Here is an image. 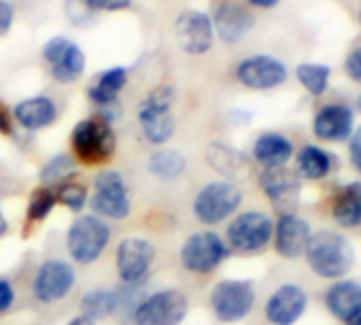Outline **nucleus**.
<instances>
[{"label": "nucleus", "instance_id": "nucleus-1", "mask_svg": "<svg viewBox=\"0 0 361 325\" xmlns=\"http://www.w3.org/2000/svg\"><path fill=\"white\" fill-rule=\"evenodd\" d=\"M304 255L310 270L323 278H340L348 274L355 264V251L350 243L329 230L312 234Z\"/></svg>", "mask_w": 361, "mask_h": 325}, {"label": "nucleus", "instance_id": "nucleus-2", "mask_svg": "<svg viewBox=\"0 0 361 325\" xmlns=\"http://www.w3.org/2000/svg\"><path fill=\"white\" fill-rule=\"evenodd\" d=\"M71 145L79 161L87 166H100L113 157L117 142L111 123L102 117H92L73 128Z\"/></svg>", "mask_w": 361, "mask_h": 325}, {"label": "nucleus", "instance_id": "nucleus-3", "mask_svg": "<svg viewBox=\"0 0 361 325\" xmlns=\"http://www.w3.org/2000/svg\"><path fill=\"white\" fill-rule=\"evenodd\" d=\"M174 90L170 85L155 87L138 109V121L145 138L151 145H164L172 138L176 121L172 115Z\"/></svg>", "mask_w": 361, "mask_h": 325}, {"label": "nucleus", "instance_id": "nucleus-4", "mask_svg": "<svg viewBox=\"0 0 361 325\" xmlns=\"http://www.w3.org/2000/svg\"><path fill=\"white\" fill-rule=\"evenodd\" d=\"M109 223L98 215H83L71 226L66 234V249L77 264H94L109 247Z\"/></svg>", "mask_w": 361, "mask_h": 325}, {"label": "nucleus", "instance_id": "nucleus-5", "mask_svg": "<svg viewBox=\"0 0 361 325\" xmlns=\"http://www.w3.org/2000/svg\"><path fill=\"white\" fill-rule=\"evenodd\" d=\"M188 295L178 289L155 291L134 308V325H180L188 314Z\"/></svg>", "mask_w": 361, "mask_h": 325}, {"label": "nucleus", "instance_id": "nucleus-6", "mask_svg": "<svg viewBox=\"0 0 361 325\" xmlns=\"http://www.w3.org/2000/svg\"><path fill=\"white\" fill-rule=\"evenodd\" d=\"M243 202V192L232 181H215L200 190L194 202V213L198 221L207 226L221 223L226 217L238 211Z\"/></svg>", "mask_w": 361, "mask_h": 325}, {"label": "nucleus", "instance_id": "nucleus-7", "mask_svg": "<svg viewBox=\"0 0 361 325\" xmlns=\"http://www.w3.org/2000/svg\"><path fill=\"white\" fill-rule=\"evenodd\" d=\"M90 204L98 217L106 219H126L130 215V194L123 177L117 171H102L94 179V194Z\"/></svg>", "mask_w": 361, "mask_h": 325}, {"label": "nucleus", "instance_id": "nucleus-8", "mask_svg": "<svg viewBox=\"0 0 361 325\" xmlns=\"http://www.w3.org/2000/svg\"><path fill=\"white\" fill-rule=\"evenodd\" d=\"M255 304V289L251 281L228 278L213 287L211 306L219 321L234 323L245 319Z\"/></svg>", "mask_w": 361, "mask_h": 325}, {"label": "nucleus", "instance_id": "nucleus-9", "mask_svg": "<svg viewBox=\"0 0 361 325\" xmlns=\"http://www.w3.org/2000/svg\"><path fill=\"white\" fill-rule=\"evenodd\" d=\"M228 257V247L215 232H198L190 236L180 249V262L185 270L196 274H209L217 270Z\"/></svg>", "mask_w": 361, "mask_h": 325}, {"label": "nucleus", "instance_id": "nucleus-10", "mask_svg": "<svg viewBox=\"0 0 361 325\" xmlns=\"http://www.w3.org/2000/svg\"><path fill=\"white\" fill-rule=\"evenodd\" d=\"M274 234V226L268 215L259 211H249L238 215L228 228V240L236 251L257 253L262 251Z\"/></svg>", "mask_w": 361, "mask_h": 325}, {"label": "nucleus", "instance_id": "nucleus-11", "mask_svg": "<svg viewBox=\"0 0 361 325\" xmlns=\"http://www.w3.org/2000/svg\"><path fill=\"white\" fill-rule=\"evenodd\" d=\"M75 268L62 259H47L39 266L32 278V293L43 304L60 302L75 285Z\"/></svg>", "mask_w": 361, "mask_h": 325}, {"label": "nucleus", "instance_id": "nucleus-12", "mask_svg": "<svg viewBox=\"0 0 361 325\" xmlns=\"http://www.w3.org/2000/svg\"><path fill=\"white\" fill-rule=\"evenodd\" d=\"M174 37L178 47L190 56H202L213 47L215 28L207 13L188 9L176 18Z\"/></svg>", "mask_w": 361, "mask_h": 325}, {"label": "nucleus", "instance_id": "nucleus-13", "mask_svg": "<svg viewBox=\"0 0 361 325\" xmlns=\"http://www.w3.org/2000/svg\"><path fill=\"white\" fill-rule=\"evenodd\" d=\"M43 58L49 62L51 75L60 83H75L85 70V56L81 47L66 37H54L43 47Z\"/></svg>", "mask_w": 361, "mask_h": 325}, {"label": "nucleus", "instance_id": "nucleus-14", "mask_svg": "<svg viewBox=\"0 0 361 325\" xmlns=\"http://www.w3.org/2000/svg\"><path fill=\"white\" fill-rule=\"evenodd\" d=\"M155 262V247L145 238H126L117 247V274L126 285L140 283Z\"/></svg>", "mask_w": 361, "mask_h": 325}, {"label": "nucleus", "instance_id": "nucleus-15", "mask_svg": "<svg viewBox=\"0 0 361 325\" xmlns=\"http://www.w3.org/2000/svg\"><path fill=\"white\" fill-rule=\"evenodd\" d=\"M236 77L249 90H272L285 83L287 66L272 56H251L238 64Z\"/></svg>", "mask_w": 361, "mask_h": 325}, {"label": "nucleus", "instance_id": "nucleus-16", "mask_svg": "<svg viewBox=\"0 0 361 325\" xmlns=\"http://www.w3.org/2000/svg\"><path fill=\"white\" fill-rule=\"evenodd\" d=\"M211 22L219 39L228 45L240 43L255 26V18L240 5L232 3V0H226V3H221L215 9V16Z\"/></svg>", "mask_w": 361, "mask_h": 325}, {"label": "nucleus", "instance_id": "nucleus-17", "mask_svg": "<svg viewBox=\"0 0 361 325\" xmlns=\"http://www.w3.org/2000/svg\"><path fill=\"white\" fill-rule=\"evenodd\" d=\"M274 247L276 253L287 257V259H295L306 251V245L312 236L308 221H304L302 217L287 213L281 215L274 228Z\"/></svg>", "mask_w": 361, "mask_h": 325}, {"label": "nucleus", "instance_id": "nucleus-18", "mask_svg": "<svg viewBox=\"0 0 361 325\" xmlns=\"http://www.w3.org/2000/svg\"><path fill=\"white\" fill-rule=\"evenodd\" d=\"M353 111L346 104H325L312 119V132L327 142H342L353 134Z\"/></svg>", "mask_w": 361, "mask_h": 325}, {"label": "nucleus", "instance_id": "nucleus-19", "mask_svg": "<svg viewBox=\"0 0 361 325\" xmlns=\"http://www.w3.org/2000/svg\"><path fill=\"white\" fill-rule=\"evenodd\" d=\"M308 298L298 285L279 287L266 302V317L274 325H293L306 310Z\"/></svg>", "mask_w": 361, "mask_h": 325}, {"label": "nucleus", "instance_id": "nucleus-20", "mask_svg": "<svg viewBox=\"0 0 361 325\" xmlns=\"http://www.w3.org/2000/svg\"><path fill=\"white\" fill-rule=\"evenodd\" d=\"M259 185L264 190V194L274 202V207L281 211V215H287V204L293 207L298 200V192H300V179L295 173H291L289 168L281 166V168H266L259 177Z\"/></svg>", "mask_w": 361, "mask_h": 325}, {"label": "nucleus", "instance_id": "nucleus-21", "mask_svg": "<svg viewBox=\"0 0 361 325\" xmlns=\"http://www.w3.org/2000/svg\"><path fill=\"white\" fill-rule=\"evenodd\" d=\"M325 304L336 319L346 323L361 310V285L355 281H338L327 289Z\"/></svg>", "mask_w": 361, "mask_h": 325}, {"label": "nucleus", "instance_id": "nucleus-22", "mask_svg": "<svg viewBox=\"0 0 361 325\" xmlns=\"http://www.w3.org/2000/svg\"><path fill=\"white\" fill-rule=\"evenodd\" d=\"M293 155V145L289 138L276 132L262 134L253 145V157L264 168H281Z\"/></svg>", "mask_w": 361, "mask_h": 325}, {"label": "nucleus", "instance_id": "nucleus-23", "mask_svg": "<svg viewBox=\"0 0 361 325\" xmlns=\"http://www.w3.org/2000/svg\"><path fill=\"white\" fill-rule=\"evenodd\" d=\"M13 115L26 130H41V128L51 125L58 119V106L47 96H35V98L22 100L16 106Z\"/></svg>", "mask_w": 361, "mask_h": 325}, {"label": "nucleus", "instance_id": "nucleus-24", "mask_svg": "<svg viewBox=\"0 0 361 325\" xmlns=\"http://www.w3.org/2000/svg\"><path fill=\"white\" fill-rule=\"evenodd\" d=\"M331 217L342 228L361 226V183H348L334 196Z\"/></svg>", "mask_w": 361, "mask_h": 325}, {"label": "nucleus", "instance_id": "nucleus-25", "mask_svg": "<svg viewBox=\"0 0 361 325\" xmlns=\"http://www.w3.org/2000/svg\"><path fill=\"white\" fill-rule=\"evenodd\" d=\"M128 83V73L126 68L117 66V68H109L102 75H98V79L94 81V85L87 90V96L94 104L98 106H111L117 102L119 92L126 87Z\"/></svg>", "mask_w": 361, "mask_h": 325}, {"label": "nucleus", "instance_id": "nucleus-26", "mask_svg": "<svg viewBox=\"0 0 361 325\" xmlns=\"http://www.w3.org/2000/svg\"><path fill=\"white\" fill-rule=\"evenodd\" d=\"M119 308V291L113 289H92L81 298V314L92 321H100L117 312Z\"/></svg>", "mask_w": 361, "mask_h": 325}, {"label": "nucleus", "instance_id": "nucleus-27", "mask_svg": "<svg viewBox=\"0 0 361 325\" xmlns=\"http://www.w3.org/2000/svg\"><path fill=\"white\" fill-rule=\"evenodd\" d=\"M149 171L153 177L170 181L185 171V157L176 149H157L149 157Z\"/></svg>", "mask_w": 361, "mask_h": 325}, {"label": "nucleus", "instance_id": "nucleus-28", "mask_svg": "<svg viewBox=\"0 0 361 325\" xmlns=\"http://www.w3.org/2000/svg\"><path fill=\"white\" fill-rule=\"evenodd\" d=\"M298 171L306 179H323L331 171V157L314 145H306L298 153Z\"/></svg>", "mask_w": 361, "mask_h": 325}, {"label": "nucleus", "instance_id": "nucleus-29", "mask_svg": "<svg viewBox=\"0 0 361 325\" xmlns=\"http://www.w3.org/2000/svg\"><path fill=\"white\" fill-rule=\"evenodd\" d=\"M209 161L215 166V171L228 175V177H236L247 168V159L245 155H240L238 151H234L232 147H224V145H211L209 153H207Z\"/></svg>", "mask_w": 361, "mask_h": 325}, {"label": "nucleus", "instance_id": "nucleus-30", "mask_svg": "<svg viewBox=\"0 0 361 325\" xmlns=\"http://www.w3.org/2000/svg\"><path fill=\"white\" fill-rule=\"evenodd\" d=\"M295 75H298V81L312 94V96H323L327 85H329V66L325 64H312V62H306V64H300L295 68Z\"/></svg>", "mask_w": 361, "mask_h": 325}, {"label": "nucleus", "instance_id": "nucleus-31", "mask_svg": "<svg viewBox=\"0 0 361 325\" xmlns=\"http://www.w3.org/2000/svg\"><path fill=\"white\" fill-rule=\"evenodd\" d=\"M73 175H75V161H73L71 155L62 153V155L51 157L43 166L41 181L45 183V188H49V185H60L62 181L71 179Z\"/></svg>", "mask_w": 361, "mask_h": 325}, {"label": "nucleus", "instance_id": "nucleus-32", "mask_svg": "<svg viewBox=\"0 0 361 325\" xmlns=\"http://www.w3.org/2000/svg\"><path fill=\"white\" fill-rule=\"evenodd\" d=\"M56 198H58V202H62L66 209L79 213V211L87 204V188H85L81 181H77V179L71 177V179L62 181V183L56 188Z\"/></svg>", "mask_w": 361, "mask_h": 325}, {"label": "nucleus", "instance_id": "nucleus-33", "mask_svg": "<svg viewBox=\"0 0 361 325\" xmlns=\"http://www.w3.org/2000/svg\"><path fill=\"white\" fill-rule=\"evenodd\" d=\"M56 204H58L56 190H51V188L35 190L30 196V202H28V219L30 221H45L51 215Z\"/></svg>", "mask_w": 361, "mask_h": 325}, {"label": "nucleus", "instance_id": "nucleus-34", "mask_svg": "<svg viewBox=\"0 0 361 325\" xmlns=\"http://www.w3.org/2000/svg\"><path fill=\"white\" fill-rule=\"evenodd\" d=\"M132 5V0H85L90 11H123Z\"/></svg>", "mask_w": 361, "mask_h": 325}, {"label": "nucleus", "instance_id": "nucleus-35", "mask_svg": "<svg viewBox=\"0 0 361 325\" xmlns=\"http://www.w3.org/2000/svg\"><path fill=\"white\" fill-rule=\"evenodd\" d=\"M344 70H346V75H348L355 83H361V45L355 47V49L346 56Z\"/></svg>", "mask_w": 361, "mask_h": 325}, {"label": "nucleus", "instance_id": "nucleus-36", "mask_svg": "<svg viewBox=\"0 0 361 325\" xmlns=\"http://www.w3.org/2000/svg\"><path fill=\"white\" fill-rule=\"evenodd\" d=\"M13 20H16L13 5L7 3V0H0V37H7L11 32Z\"/></svg>", "mask_w": 361, "mask_h": 325}, {"label": "nucleus", "instance_id": "nucleus-37", "mask_svg": "<svg viewBox=\"0 0 361 325\" xmlns=\"http://www.w3.org/2000/svg\"><path fill=\"white\" fill-rule=\"evenodd\" d=\"M66 11L75 24H81V18H87V13H92L85 7V0H66Z\"/></svg>", "mask_w": 361, "mask_h": 325}, {"label": "nucleus", "instance_id": "nucleus-38", "mask_svg": "<svg viewBox=\"0 0 361 325\" xmlns=\"http://www.w3.org/2000/svg\"><path fill=\"white\" fill-rule=\"evenodd\" d=\"M13 300H16V291H13L11 283L0 278V312L9 310L13 306Z\"/></svg>", "mask_w": 361, "mask_h": 325}, {"label": "nucleus", "instance_id": "nucleus-39", "mask_svg": "<svg viewBox=\"0 0 361 325\" xmlns=\"http://www.w3.org/2000/svg\"><path fill=\"white\" fill-rule=\"evenodd\" d=\"M350 161H353V166L361 173V125L350 134Z\"/></svg>", "mask_w": 361, "mask_h": 325}, {"label": "nucleus", "instance_id": "nucleus-40", "mask_svg": "<svg viewBox=\"0 0 361 325\" xmlns=\"http://www.w3.org/2000/svg\"><path fill=\"white\" fill-rule=\"evenodd\" d=\"M11 132H13V125H11L9 111L3 102H0V134H11Z\"/></svg>", "mask_w": 361, "mask_h": 325}, {"label": "nucleus", "instance_id": "nucleus-41", "mask_svg": "<svg viewBox=\"0 0 361 325\" xmlns=\"http://www.w3.org/2000/svg\"><path fill=\"white\" fill-rule=\"evenodd\" d=\"M247 3H251L253 7H259V9H272L281 3V0H247Z\"/></svg>", "mask_w": 361, "mask_h": 325}, {"label": "nucleus", "instance_id": "nucleus-42", "mask_svg": "<svg viewBox=\"0 0 361 325\" xmlns=\"http://www.w3.org/2000/svg\"><path fill=\"white\" fill-rule=\"evenodd\" d=\"M66 325H96V321H92V319L85 317V314H77V317H73Z\"/></svg>", "mask_w": 361, "mask_h": 325}, {"label": "nucleus", "instance_id": "nucleus-43", "mask_svg": "<svg viewBox=\"0 0 361 325\" xmlns=\"http://www.w3.org/2000/svg\"><path fill=\"white\" fill-rule=\"evenodd\" d=\"M7 230H9V223H7V219H5V215H3V209H0V236H3Z\"/></svg>", "mask_w": 361, "mask_h": 325}, {"label": "nucleus", "instance_id": "nucleus-44", "mask_svg": "<svg viewBox=\"0 0 361 325\" xmlns=\"http://www.w3.org/2000/svg\"><path fill=\"white\" fill-rule=\"evenodd\" d=\"M346 325H361V310H359L355 317H350V319L346 321Z\"/></svg>", "mask_w": 361, "mask_h": 325}, {"label": "nucleus", "instance_id": "nucleus-45", "mask_svg": "<svg viewBox=\"0 0 361 325\" xmlns=\"http://www.w3.org/2000/svg\"><path fill=\"white\" fill-rule=\"evenodd\" d=\"M357 109H359V113H361V96L357 98Z\"/></svg>", "mask_w": 361, "mask_h": 325}, {"label": "nucleus", "instance_id": "nucleus-46", "mask_svg": "<svg viewBox=\"0 0 361 325\" xmlns=\"http://www.w3.org/2000/svg\"><path fill=\"white\" fill-rule=\"evenodd\" d=\"M359 24H361V11H359Z\"/></svg>", "mask_w": 361, "mask_h": 325}]
</instances>
